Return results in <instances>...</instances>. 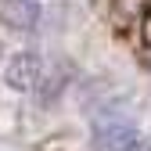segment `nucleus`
<instances>
[{
    "mask_svg": "<svg viewBox=\"0 0 151 151\" xmlns=\"http://www.w3.org/2000/svg\"><path fill=\"white\" fill-rule=\"evenodd\" d=\"M137 140V122L129 101H108L93 115V151H126Z\"/></svg>",
    "mask_w": 151,
    "mask_h": 151,
    "instance_id": "f257e3e1",
    "label": "nucleus"
},
{
    "mask_svg": "<svg viewBox=\"0 0 151 151\" xmlns=\"http://www.w3.org/2000/svg\"><path fill=\"white\" fill-rule=\"evenodd\" d=\"M140 40H144V47H151V11H144V18H140Z\"/></svg>",
    "mask_w": 151,
    "mask_h": 151,
    "instance_id": "39448f33",
    "label": "nucleus"
},
{
    "mask_svg": "<svg viewBox=\"0 0 151 151\" xmlns=\"http://www.w3.org/2000/svg\"><path fill=\"white\" fill-rule=\"evenodd\" d=\"M68 79H72L68 61H58V68H54V72H43L40 86H36V97H40V104H54V101L61 97V90L68 86Z\"/></svg>",
    "mask_w": 151,
    "mask_h": 151,
    "instance_id": "20e7f679",
    "label": "nucleus"
},
{
    "mask_svg": "<svg viewBox=\"0 0 151 151\" xmlns=\"http://www.w3.org/2000/svg\"><path fill=\"white\" fill-rule=\"evenodd\" d=\"M126 151H151V140H147V137H137V140L129 144Z\"/></svg>",
    "mask_w": 151,
    "mask_h": 151,
    "instance_id": "423d86ee",
    "label": "nucleus"
},
{
    "mask_svg": "<svg viewBox=\"0 0 151 151\" xmlns=\"http://www.w3.org/2000/svg\"><path fill=\"white\" fill-rule=\"evenodd\" d=\"M40 79H43V58H40L36 50H18L14 58L4 65V83H7L11 90H18V93L36 90Z\"/></svg>",
    "mask_w": 151,
    "mask_h": 151,
    "instance_id": "f03ea898",
    "label": "nucleus"
},
{
    "mask_svg": "<svg viewBox=\"0 0 151 151\" xmlns=\"http://www.w3.org/2000/svg\"><path fill=\"white\" fill-rule=\"evenodd\" d=\"M0 61H4V40H0Z\"/></svg>",
    "mask_w": 151,
    "mask_h": 151,
    "instance_id": "0eeeda50",
    "label": "nucleus"
},
{
    "mask_svg": "<svg viewBox=\"0 0 151 151\" xmlns=\"http://www.w3.org/2000/svg\"><path fill=\"white\" fill-rule=\"evenodd\" d=\"M43 4L40 0H0V22L14 32H32L40 25Z\"/></svg>",
    "mask_w": 151,
    "mask_h": 151,
    "instance_id": "7ed1b4c3",
    "label": "nucleus"
}]
</instances>
